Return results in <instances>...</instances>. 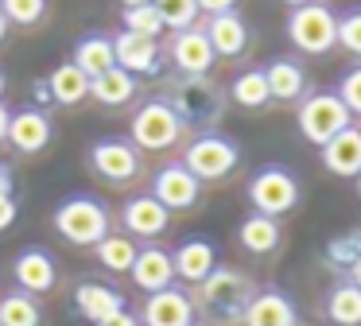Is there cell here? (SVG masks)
I'll use <instances>...</instances> for the list:
<instances>
[{"instance_id": "1", "label": "cell", "mask_w": 361, "mask_h": 326, "mask_svg": "<svg viewBox=\"0 0 361 326\" xmlns=\"http://www.w3.org/2000/svg\"><path fill=\"white\" fill-rule=\"evenodd\" d=\"M226 97L229 93L221 90L218 82H210V78H179V82L167 85L164 101L175 109V116L183 121V128H187V124L210 128V124H218L221 113H226Z\"/></svg>"}, {"instance_id": "2", "label": "cell", "mask_w": 361, "mask_h": 326, "mask_svg": "<svg viewBox=\"0 0 361 326\" xmlns=\"http://www.w3.org/2000/svg\"><path fill=\"white\" fill-rule=\"evenodd\" d=\"M55 229L63 233V241L90 248L109 233V206L94 194H71L55 210Z\"/></svg>"}, {"instance_id": "3", "label": "cell", "mask_w": 361, "mask_h": 326, "mask_svg": "<svg viewBox=\"0 0 361 326\" xmlns=\"http://www.w3.org/2000/svg\"><path fill=\"white\" fill-rule=\"evenodd\" d=\"M295 124H299V132H303V140H311L314 147H322L342 128H350L353 116H350V109L342 105V97H338L334 90H307L303 97H299Z\"/></svg>"}, {"instance_id": "4", "label": "cell", "mask_w": 361, "mask_h": 326, "mask_svg": "<svg viewBox=\"0 0 361 326\" xmlns=\"http://www.w3.org/2000/svg\"><path fill=\"white\" fill-rule=\"evenodd\" d=\"M252 284L245 272L237 268H214L210 276L198 284V299L210 315H218L221 322H245V310L252 303Z\"/></svg>"}, {"instance_id": "5", "label": "cell", "mask_w": 361, "mask_h": 326, "mask_svg": "<svg viewBox=\"0 0 361 326\" xmlns=\"http://www.w3.org/2000/svg\"><path fill=\"white\" fill-rule=\"evenodd\" d=\"M288 39L295 51L303 54H326L338 47V12L322 0H307V4L291 8L288 16Z\"/></svg>"}, {"instance_id": "6", "label": "cell", "mask_w": 361, "mask_h": 326, "mask_svg": "<svg viewBox=\"0 0 361 326\" xmlns=\"http://www.w3.org/2000/svg\"><path fill=\"white\" fill-rule=\"evenodd\" d=\"M249 206L252 214L264 217H283L288 210L299 206V179L280 163H268L249 179Z\"/></svg>"}, {"instance_id": "7", "label": "cell", "mask_w": 361, "mask_h": 326, "mask_svg": "<svg viewBox=\"0 0 361 326\" xmlns=\"http://www.w3.org/2000/svg\"><path fill=\"white\" fill-rule=\"evenodd\" d=\"M237 163H241V147L229 136H221V132H202V136H195L187 144V152H183V167H187L198 183L226 179Z\"/></svg>"}, {"instance_id": "8", "label": "cell", "mask_w": 361, "mask_h": 326, "mask_svg": "<svg viewBox=\"0 0 361 326\" xmlns=\"http://www.w3.org/2000/svg\"><path fill=\"white\" fill-rule=\"evenodd\" d=\"M179 136H183V121L164 97L144 101L133 116V128H128V140L144 152H167L171 144H179Z\"/></svg>"}, {"instance_id": "9", "label": "cell", "mask_w": 361, "mask_h": 326, "mask_svg": "<svg viewBox=\"0 0 361 326\" xmlns=\"http://www.w3.org/2000/svg\"><path fill=\"white\" fill-rule=\"evenodd\" d=\"M90 167L105 179V183H133L140 175V147L125 136H105L90 147Z\"/></svg>"}, {"instance_id": "10", "label": "cell", "mask_w": 361, "mask_h": 326, "mask_svg": "<svg viewBox=\"0 0 361 326\" xmlns=\"http://www.w3.org/2000/svg\"><path fill=\"white\" fill-rule=\"evenodd\" d=\"M148 194L167 210V214H175V210H190V206H195L198 194H202V183H198L183 163H167V167L156 171Z\"/></svg>"}, {"instance_id": "11", "label": "cell", "mask_w": 361, "mask_h": 326, "mask_svg": "<svg viewBox=\"0 0 361 326\" xmlns=\"http://www.w3.org/2000/svg\"><path fill=\"white\" fill-rule=\"evenodd\" d=\"M167 54H171L175 70H179L183 78H206V74H210V66H214V59H218L202 28L175 31L171 43H167Z\"/></svg>"}, {"instance_id": "12", "label": "cell", "mask_w": 361, "mask_h": 326, "mask_svg": "<svg viewBox=\"0 0 361 326\" xmlns=\"http://www.w3.org/2000/svg\"><path fill=\"white\" fill-rule=\"evenodd\" d=\"M140 326H195V299L179 287H167L144 299L140 307Z\"/></svg>"}, {"instance_id": "13", "label": "cell", "mask_w": 361, "mask_h": 326, "mask_svg": "<svg viewBox=\"0 0 361 326\" xmlns=\"http://www.w3.org/2000/svg\"><path fill=\"white\" fill-rule=\"evenodd\" d=\"M128 276H133V284L140 287V291H148V295L167 291V287H175L171 253H167L164 245H144L140 253H136V260H133V268H128Z\"/></svg>"}, {"instance_id": "14", "label": "cell", "mask_w": 361, "mask_h": 326, "mask_svg": "<svg viewBox=\"0 0 361 326\" xmlns=\"http://www.w3.org/2000/svg\"><path fill=\"white\" fill-rule=\"evenodd\" d=\"M12 276H16V287L27 295H43L51 291V287L59 284V264L55 256L47 253V248H24V253L16 256V264H12Z\"/></svg>"}, {"instance_id": "15", "label": "cell", "mask_w": 361, "mask_h": 326, "mask_svg": "<svg viewBox=\"0 0 361 326\" xmlns=\"http://www.w3.org/2000/svg\"><path fill=\"white\" fill-rule=\"evenodd\" d=\"M319 155H322V167H326L330 175L357 179L361 175V128L357 124L342 128L334 140H326V144L319 147Z\"/></svg>"}, {"instance_id": "16", "label": "cell", "mask_w": 361, "mask_h": 326, "mask_svg": "<svg viewBox=\"0 0 361 326\" xmlns=\"http://www.w3.org/2000/svg\"><path fill=\"white\" fill-rule=\"evenodd\" d=\"M121 225H125L128 237H159V233L171 225V214H167L164 206H159L152 194H136V198L125 202V210H121Z\"/></svg>"}, {"instance_id": "17", "label": "cell", "mask_w": 361, "mask_h": 326, "mask_svg": "<svg viewBox=\"0 0 361 326\" xmlns=\"http://www.w3.org/2000/svg\"><path fill=\"white\" fill-rule=\"evenodd\" d=\"M113 54L125 74H156L159 70V39H144L133 31H117L113 35Z\"/></svg>"}, {"instance_id": "18", "label": "cell", "mask_w": 361, "mask_h": 326, "mask_svg": "<svg viewBox=\"0 0 361 326\" xmlns=\"http://www.w3.org/2000/svg\"><path fill=\"white\" fill-rule=\"evenodd\" d=\"M55 128H51V116L43 109H20L12 113V124H8V144L24 155H35L51 144Z\"/></svg>"}, {"instance_id": "19", "label": "cell", "mask_w": 361, "mask_h": 326, "mask_svg": "<svg viewBox=\"0 0 361 326\" xmlns=\"http://www.w3.org/2000/svg\"><path fill=\"white\" fill-rule=\"evenodd\" d=\"M171 264H175V279H187V284H202L214 268H218V253L206 237H187L179 248L171 253Z\"/></svg>"}, {"instance_id": "20", "label": "cell", "mask_w": 361, "mask_h": 326, "mask_svg": "<svg viewBox=\"0 0 361 326\" xmlns=\"http://www.w3.org/2000/svg\"><path fill=\"white\" fill-rule=\"evenodd\" d=\"M125 307V295L117 291V287L102 284V279H82L78 287H74V310H78L86 322H102V318H109L113 310Z\"/></svg>"}, {"instance_id": "21", "label": "cell", "mask_w": 361, "mask_h": 326, "mask_svg": "<svg viewBox=\"0 0 361 326\" xmlns=\"http://www.w3.org/2000/svg\"><path fill=\"white\" fill-rule=\"evenodd\" d=\"M245 326H299L295 303L283 291H276V287L257 291L249 303V310H245Z\"/></svg>"}, {"instance_id": "22", "label": "cell", "mask_w": 361, "mask_h": 326, "mask_svg": "<svg viewBox=\"0 0 361 326\" xmlns=\"http://www.w3.org/2000/svg\"><path fill=\"white\" fill-rule=\"evenodd\" d=\"M71 62L90 78V82H94V78H102L105 70L117 66V54H113V35H105V31H90V35H82L78 43H74V59Z\"/></svg>"}, {"instance_id": "23", "label": "cell", "mask_w": 361, "mask_h": 326, "mask_svg": "<svg viewBox=\"0 0 361 326\" xmlns=\"http://www.w3.org/2000/svg\"><path fill=\"white\" fill-rule=\"evenodd\" d=\"M206 39H210L214 54H221V59H237V54L249 47V28H245V20L237 12H226V16H210V23H206Z\"/></svg>"}, {"instance_id": "24", "label": "cell", "mask_w": 361, "mask_h": 326, "mask_svg": "<svg viewBox=\"0 0 361 326\" xmlns=\"http://www.w3.org/2000/svg\"><path fill=\"white\" fill-rule=\"evenodd\" d=\"M264 78L272 101H299L307 93V70L295 59H272L264 66Z\"/></svg>"}, {"instance_id": "25", "label": "cell", "mask_w": 361, "mask_h": 326, "mask_svg": "<svg viewBox=\"0 0 361 326\" xmlns=\"http://www.w3.org/2000/svg\"><path fill=\"white\" fill-rule=\"evenodd\" d=\"M47 93L59 105H82V101L90 97V78L82 74L74 62H59L47 74Z\"/></svg>"}, {"instance_id": "26", "label": "cell", "mask_w": 361, "mask_h": 326, "mask_svg": "<svg viewBox=\"0 0 361 326\" xmlns=\"http://www.w3.org/2000/svg\"><path fill=\"white\" fill-rule=\"evenodd\" d=\"M237 241H241L245 253L268 256L280 245V222H276V217H264V214H249L241 222V229H237Z\"/></svg>"}, {"instance_id": "27", "label": "cell", "mask_w": 361, "mask_h": 326, "mask_svg": "<svg viewBox=\"0 0 361 326\" xmlns=\"http://www.w3.org/2000/svg\"><path fill=\"white\" fill-rule=\"evenodd\" d=\"M90 97L102 101V105H109V109L128 105V101L136 97V78L125 74L121 66H113V70H105L102 78H94V82H90Z\"/></svg>"}, {"instance_id": "28", "label": "cell", "mask_w": 361, "mask_h": 326, "mask_svg": "<svg viewBox=\"0 0 361 326\" xmlns=\"http://www.w3.org/2000/svg\"><path fill=\"white\" fill-rule=\"evenodd\" d=\"M229 101H237L241 109H264L272 101L268 93V78H264V66H249L229 82Z\"/></svg>"}, {"instance_id": "29", "label": "cell", "mask_w": 361, "mask_h": 326, "mask_svg": "<svg viewBox=\"0 0 361 326\" xmlns=\"http://www.w3.org/2000/svg\"><path fill=\"white\" fill-rule=\"evenodd\" d=\"M94 253H97V260H102V268L128 272V268H133V260H136V253H140V245L121 229V233H105V237L94 245Z\"/></svg>"}, {"instance_id": "30", "label": "cell", "mask_w": 361, "mask_h": 326, "mask_svg": "<svg viewBox=\"0 0 361 326\" xmlns=\"http://www.w3.org/2000/svg\"><path fill=\"white\" fill-rule=\"evenodd\" d=\"M43 322V310H39V299L27 291H8L0 295V326H39Z\"/></svg>"}, {"instance_id": "31", "label": "cell", "mask_w": 361, "mask_h": 326, "mask_svg": "<svg viewBox=\"0 0 361 326\" xmlns=\"http://www.w3.org/2000/svg\"><path fill=\"white\" fill-rule=\"evenodd\" d=\"M326 315H330L334 326H361V287H353L350 279L338 284V287H330Z\"/></svg>"}, {"instance_id": "32", "label": "cell", "mask_w": 361, "mask_h": 326, "mask_svg": "<svg viewBox=\"0 0 361 326\" xmlns=\"http://www.w3.org/2000/svg\"><path fill=\"white\" fill-rule=\"evenodd\" d=\"M164 20V31H187V28H198V4L195 0H152Z\"/></svg>"}, {"instance_id": "33", "label": "cell", "mask_w": 361, "mask_h": 326, "mask_svg": "<svg viewBox=\"0 0 361 326\" xmlns=\"http://www.w3.org/2000/svg\"><path fill=\"white\" fill-rule=\"evenodd\" d=\"M125 31L144 39H159L164 35V20H159L156 4H144V8H125Z\"/></svg>"}, {"instance_id": "34", "label": "cell", "mask_w": 361, "mask_h": 326, "mask_svg": "<svg viewBox=\"0 0 361 326\" xmlns=\"http://www.w3.org/2000/svg\"><path fill=\"white\" fill-rule=\"evenodd\" d=\"M0 12L8 23H20V28H35V23L47 16V0H0Z\"/></svg>"}, {"instance_id": "35", "label": "cell", "mask_w": 361, "mask_h": 326, "mask_svg": "<svg viewBox=\"0 0 361 326\" xmlns=\"http://www.w3.org/2000/svg\"><path fill=\"white\" fill-rule=\"evenodd\" d=\"M338 47L353 59H361V8L338 16Z\"/></svg>"}, {"instance_id": "36", "label": "cell", "mask_w": 361, "mask_h": 326, "mask_svg": "<svg viewBox=\"0 0 361 326\" xmlns=\"http://www.w3.org/2000/svg\"><path fill=\"white\" fill-rule=\"evenodd\" d=\"M334 93L342 97V105L350 109V116H361V62H357V66H350V70H345Z\"/></svg>"}, {"instance_id": "37", "label": "cell", "mask_w": 361, "mask_h": 326, "mask_svg": "<svg viewBox=\"0 0 361 326\" xmlns=\"http://www.w3.org/2000/svg\"><path fill=\"white\" fill-rule=\"evenodd\" d=\"M195 4H198V12H206V16H226L237 8V0H195Z\"/></svg>"}, {"instance_id": "38", "label": "cell", "mask_w": 361, "mask_h": 326, "mask_svg": "<svg viewBox=\"0 0 361 326\" xmlns=\"http://www.w3.org/2000/svg\"><path fill=\"white\" fill-rule=\"evenodd\" d=\"M97 326H140V318H136L128 307H121V310H113L109 318H102Z\"/></svg>"}, {"instance_id": "39", "label": "cell", "mask_w": 361, "mask_h": 326, "mask_svg": "<svg viewBox=\"0 0 361 326\" xmlns=\"http://www.w3.org/2000/svg\"><path fill=\"white\" fill-rule=\"evenodd\" d=\"M16 222V198H0V233Z\"/></svg>"}, {"instance_id": "40", "label": "cell", "mask_w": 361, "mask_h": 326, "mask_svg": "<svg viewBox=\"0 0 361 326\" xmlns=\"http://www.w3.org/2000/svg\"><path fill=\"white\" fill-rule=\"evenodd\" d=\"M8 124H12V113L4 109V101H0V140H8Z\"/></svg>"}, {"instance_id": "41", "label": "cell", "mask_w": 361, "mask_h": 326, "mask_svg": "<svg viewBox=\"0 0 361 326\" xmlns=\"http://www.w3.org/2000/svg\"><path fill=\"white\" fill-rule=\"evenodd\" d=\"M350 284H353V287H361V256L350 264Z\"/></svg>"}, {"instance_id": "42", "label": "cell", "mask_w": 361, "mask_h": 326, "mask_svg": "<svg viewBox=\"0 0 361 326\" xmlns=\"http://www.w3.org/2000/svg\"><path fill=\"white\" fill-rule=\"evenodd\" d=\"M144 4H152V0H121V8H144Z\"/></svg>"}, {"instance_id": "43", "label": "cell", "mask_w": 361, "mask_h": 326, "mask_svg": "<svg viewBox=\"0 0 361 326\" xmlns=\"http://www.w3.org/2000/svg\"><path fill=\"white\" fill-rule=\"evenodd\" d=\"M4 35H8V20H4V12H0V43H4Z\"/></svg>"}, {"instance_id": "44", "label": "cell", "mask_w": 361, "mask_h": 326, "mask_svg": "<svg viewBox=\"0 0 361 326\" xmlns=\"http://www.w3.org/2000/svg\"><path fill=\"white\" fill-rule=\"evenodd\" d=\"M283 4H291V8H299V4H307V0H283Z\"/></svg>"}, {"instance_id": "45", "label": "cell", "mask_w": 361, "mask_h": 326, "mask_svg": "<svg viewBox=\"0 0 361 326\" xmlns=\"http://www.w3.org/2000/svg\"><path fill=\"white\" fill-rule=\"evenodd\" d=\"M0 101H4V74H0Z\"/></svg>"}, {"instance_id": "46", "label": "cell", "mask_w": 361, "mask_h": 326, "mask_svg": "<svg viewBox=\"0 0 361 326\" xmlns=\"http://www.w3.org/2000/svg\"><path fill=\"white\" fill-rule=\"evenodd\" d=\"M357 198H361V175H357Z\"/></svg>"}]
</instances>
